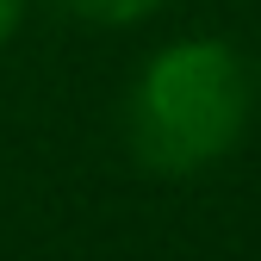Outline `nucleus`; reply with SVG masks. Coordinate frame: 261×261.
<instances>
[{
    "mask_svg": "<svg viewBox=\"0 0 261 261\" xmlns=\"http://www.w3.org/2000/svg\"><path fill=\"white\" fill-rule=\"evenodd\" d=\"M75 19H93V25H137L149 13H162V0H62Z\"/></svg>",
    "mask_w": 261,
    "mask_h": 261,
    "instance_id": "2",
    "label": "nucleus"
},
{
    "mask_svg": "<svg viewBox=\"0 0 261 261\" xmlns=\"http://www.w3.org/2000/svg\"><path fill=\"white\" fill-rule=\"evenodd\" d=\"M249 124V75L218 38H187L149 56L130 87V143L155 174H199L230 155Z\"/></svg>",
    "mask_w": 261,
    "mask_h": 261,
    "instance_id": "1",
    "label": "nucleus"
},
{
    "mask_svg": "<svg viewBox=\"0 0 261 261\" xmlns=\"http://www.w3.org/2000/svg\"><path fill=\"white\" fill-rule=\"evenodd\" d=\"M19 13H25V0H0V44L19 31Z\"/></svg>",
    "mask_w": 261,
    "mask_h": 261,
    "instance_id": "3",
    "label": "nucleus"
}]
</instances>
